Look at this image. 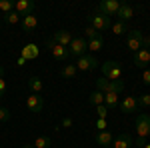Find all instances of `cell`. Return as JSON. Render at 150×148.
<instances>
[{"instance_id":"8d00e7d4","label":"cell","mask_w":150,"mask_h":148,"mask_svg":"<svg viewBox=\"0 0 150 148\" xmlns=\"http://www.w3.org/2000/svg\"><path fill=\"white\" fill-rule=\"evenodd\" d=\"M70 126H72V120H70V118H64V120L60 122V128H70Z\"/></svg>"},{"instance_id":"4316f807","label":"cell","mask_w":150,"mask_h":148,"mask_svg":"<svg viewBox=\"0 0 150 148\" xmlns=\"http://www.w3.org/2000/svg\"><path fill=\"white\" fill-rule=\"evenodd\" d=\"M112 32H114V34H124V32H128V24L126 22H120V20H118V22H114L112 24Z\"/></svg>"},{"instance_id":"8992f818","label":"cell","mask_w":150,"mask_h":148,"mask_svg":"<svg viewBox=\"0 0 150 148\" xmlns=\"http://www.w3.org/2000/svg\"><path fill=\"white\" fill-rule=\"evenodd\" d=\"M46 48H50V52H52V56L56 58L58 62H64L66 58L70 56V52H68V48L66 46H60V44H56L52 38H48L46 40Z\"/></svg>"},{"instance_id":"6da1fadb","label":"cell","mask_w":150,"mask_h":148,"mask_svg":"<svg viewBox=\"0 0 150 148\" xmlns=\"http://www.w3.org/2000/svg\"><path fill=\"white\" fill-rule=\"evenodd\" d=\"M96 90L104 92V94H108V92L120 94V92L124 90V82H122V80H106L102 76V78L96 80Z\"/></svg>"},{"instance_id":"5bb4252c","label":"cell","mask_w":150,"mask_h":148,"mask_svg":"<svg viewBox=\"0 0 150 148\" xmlns=\"http://www.w3.org/2000/svg\"><path fill=\"white\" fill-rule=\"evenodd\" d=\"M72 38H74V36H72V32H70V30H58V32H54V36H52V40H54L56 44L66 46V48L70 46Z\"/></svg>"},{"instance_id":"ab89813d","label":"cell","mask_w":150,"mask_h":148,"mask_svg":"<svg viewBox=\"0 0 150 148\" xmlns=\"http://www.w3.org/2000/svg\"><path fill=\"white\" fill-rule=\"evenodd\" d=\"M144 148H150V142H146V146H144Z\"/></svg>"},{"instance_id":"d6986e66","label":"cell","mask_w":150,"mask_h":148,"mask_svg":"<svg viewBox=\"0 0 150 148\" xmlns=\"http://www.w3.org/2000/svg\"><path fill=\"white\" fill-rule=\"evenodd\" d=\"M114 142V138H112V134L108 132V130H102V132H96V144L100 148H104V146H110Z\"/></svg>"},{"instance_id":"603a6c76","label":"cell","mask_w":150,"mask_h":148,"mask_svg":"<svg viewBox=\"0 0 150 148\" xmlns=\"http://www.w3.org/2000/svg\"><path fill=\"white\" fill-rule=\"evenodd\" d=\"M104 46V38L100 34L96 36V38H92V40H88V50L90 52H98V50H102Z\"/></svg>"},{"instance_id":"f1b7e54d","label":"cell","mask_w":150,"mask_h":148,"mask_svg":"<svg viewBox=\"0 0 150 148\" xmlns=\"http://www.w3.org/2000/svg\"><path fill=\"white\" fill-rule=\"evenodd\" d=\"M98 34H100V32H96L92 26H86V28H84V38H86V40H92V38H96Z\"/></svg>"},{"instance_id":"277c9868","label":"cell","mask_w":150,"mask_h":148,"mask_svg":"<svg viewBox=\"0 0 150 148\" xmlns=\"http://www.w3.org/2000/svg\"><path fill=\"white\" fill-rule=\"evenodd\" d=\"M136 134L140 138H148L150 136V116L146 112H140L136 116Z\"/></svg>"},{"instance_id":"9c48e42d","label":"cell","mask_w":150,"mask_h":148,"mask_svg":"<svg viewBox=\"0 0 150 148\" xmlns=\"http://www.w3.org/2000/svg\"><path fill=\"white\" fill-rule=\"evenodd\" d=\"M96 66H98V60L92 54H84L76 62V70H80V72H92V70H96Z\"/></svg>"},{"instance_id":"8fae6325","label":"cell","mask_w":150,"mask_h":148,"mask_svg":"<svg viewBox=\"0 0 150 148\" xmlns=\"http://www.w3.org/2000/svg\"><path fill=\"white\" fill-rule=\"evenodd\" d=\"M34 8H36V4L32 2V0H16V4H14V10L18 12L20 16L34 14Z\"/></svg>"},{"instance_id":"3957f363","label":"cell","mask_w":150,"mask_h":148,"mask_svg":"<svg viewBox=\"0 0 150 148\" xmlns=\"http://www.w3.org/2000/svg\"><path fill=\"white\" fill-rule=\"evenodd\" d=\"M86 50H88V40H86L84 36H74V38H72V42H70V46H68L70 56L80 58V56L86 54Z\"/></svg>"},{"instance_id":"cb8c5ba5","label":"cell","mask_w":150,"mask_h":148,"mask_svg":"<svg viewBox=\"0 0 150 148\" xmlns=\"http://www.w3.org/2000/svg\"><path fill=\"white\" fill-rule=\"evenodd\" d=\"M88 102L92 104V106H100V104H104V92L94 90L92 94L88 96Z\"/></svg>"},{"instance_id":"1f68e13d","label":"cell","mask_w":150,"mask_h":148,"mask_svg":"<svg viewBox=\"0 0 150 148\" xmlns=\"http://www.w3.org/2000/svg\"><path fill=\"white\" fill-rule=\"evenodd\" d=\"M96 114H98V118H108L110 110H108L104 104H100V106H96Z\"/></svg>"},{"instance_id":"52a82bcc","label":"cell","mask_w":150,"mask_h":148,"mask_svg":"<svg viewBox=\"0 0 150 148\" xmlns=\"http://www.w3.org/2000/svg\"><path fill=\"white\" fill-rule=\"evenodd\" d=\"M142 40H144V34L140 30H128V40H126V46L130 52H138L142 50Z\"/></svg>"},{"instance_id":"2e32d148","label":"cell","mask_w":150,"mask_h":148,"mask_svg":"<svg viewBox=\"0 0 150 148\" xmlns=\"http://www.w3.org/2000/svg\"><path fill=\"white\" fill-rule=\"evenodd\" d=\"M116 16H118L120 22H128V20H132V16H134V8H132L130 4H126V2H122L120 8H118V12H116Z\"/></svg>"},{"instance_id":"f35d334b","label":"cell","mask_w":150,"mask_h":148,"mask_svg":"<svg viewBox=\"0 0 150 148\" xmlns=\"http://www.w3.org/2000/svg\"><path fill=\"white\" fill-rule=\"evenodd\" d=\"M0 76H4V66H0Z\"/></svg>"},{"instance_id":"7c38bea8","label":"cell","mask_w":150,"mask_h":148,"mask_svg":"<svg viewBox=\"0 0 150 148\" xmlns=\"http://www.w3.org/2000/svg\"><path fill=\"white\" fill-rule=\"evenodd\" d=\"M26 108H28L30 112H40V110L44 108V98H42L40 94H30V96L26 98Z\"/></svg>"},{"instance_id":"d4e9b609","label":"cell","mask_w":150,"mask_h":148,"mask_svg":"<svg viewBox=\"0 0 150 148\" xmlns=\"http://www.w3.org/2000/svg\"><path fill=\"white\" fill-rule=\"evenodd\" d=\"M50 146H52V140L46 134H42V136H38L34 140V148H50Z\"/></svg>"},{"instance_id":"ba28073f","label":"cell","mask_w":150,"mask_h":148,"mask_svg":"<svg viewBox=\"0 0 150 148\" xmlns=\"http://www.w3.org/2000/svg\"><path fill=\"white\" fill-rule=\"evenodd\" d=\"M90 26H92L96 32H102V30H110L112 28V20L108 18V16H104V14H94L92 18H90Z\"/></svg>"},{"instance_id":"e0dca14e","label":"cell","mask_w":150,"mask_h":148,"mask_svg":"<svg viewBox=\"0 0 150 148\" xmlns=\"http://www.w3.org/2000/svg\"><path fill=\"white\" fill-rule=\"evenodd\" d=\"M20 24H22L24 32H32V30H36V26H38V18H36L34 14H28V16H22Z\"/></svg>"},{"instance_id":"7402d4cb","label":"cell","mask_w":150,"mask_h":148,"mask_svg":"<svg viewBox=\"0 0 150 148\" xmlns=\"http://www.w3.org/2000/svg\"><path fill=\"white\" fill-rule=\"evenodd\" d=\"M76 74H78V70H76V64H64V68L60 70V76H62V78H66V80L74 78Z\"/></svg>"},{"instance_id":"9a60e30c","label":"cell","mask_w":150,"mask_h":148,"mask_svg":"<svg viewBox=\"0 0 150 148\" xmlns=\"http://www.w3.org/2000/svg\"><path fill=\"white\" fill-rule=\"evenodd\" d=\"M132 144H134L132 136H130L128 132H120V134L114 138V142H112V148H130Z\"/></svg>"},{"instance_id":"e575fe53","label":"cell","mask_w":150,"mask_h":148,"mask_svg":"<svg viewBox=\"0 0 150 148\" xmlns=\"http://www.w3.org/2000/svg\"><path fill=\"white\" fill-rule=\"evenodd\" d=\"M4 94H6V80L0 76V98H2Z\"/></svg>"},{"instance_id":"836d02e7","label":"cell","mask_w":150,"mask_h":148,"mask_svg":"<svg viewBox=\"0 0 150 148\" xmlns=\"http://www.w3.org/2000/svg\"><path fill=\"white\" fill-rule=\"evenodd\" d=\"M142 82L146 86H150V68H144V72H142Z\"/></svg>"},{"instance_id":"b9f144b4","label":"cell","mask_w":150,"mask_h":148,"mask_svg":"<svg viewBox=\"0 0 150 148\" xmlns=\"http://www.w3.org/2000/svg\"><path fill=\"white\" fill-rule=\"evenodd\" d=\"M104 148H112V146H104Z\"/></svg>"},{"instance_id":"484cf974","label":"cell","mask_w":150,"mask_h":148,"mask_svg":"<svg viewBox=\"0 0 150 148\" xmlns=\"http://www.w3.org/2000/svg\"><path fill=\"white\" fill-rule=\"evenodd\" d=\"M20 20H22V16H20L16 10H12V12H8V14H4V22H6V24H18Z\"/></svg>"},{"instance_id":"4dcf8cb0","label":"cell","mask_w":150,"mask_h":148,"mask_svg":"<svg viewBox=\"0 0 150 148\" xmlns=\"http://www.w3.org/2000/svg\"><path fill=\"white\" fill-rule=\"evenodd\" d=\"M138 100V108H144V106H150V94H142L136 98Z\"/></svg>"},{"instance_id":"60d3db41","label":"cell","mask_w":150,"mask_h":148,"mask_svg":"<svg viewBox=\"0 0 150 148\" xmlns=\"http://www.w3.org/2000/svg\"><path fill=\"white\" fill-rule=\"evenodd\" d=\"M146 50H148V52H150V46H148V48H146Z\"/></svg>"},{"instance_id":"d6a6232c","label":"cell","mask_w":150,"mask_h":148,"mask_svg":"<svg viewBox=\"0 0 150 148\" xmlns=\"http://www.w3.org/2000/svg\"><path fill=\"white\" fill-rule=\"evenodd\" d=\"M96 128H98V132H102L108 128V120L106 118H96Z\"/></svg>"},{"instance_id":"44dd1931","label":"cell","mask_w":150,"mask_h":148,"mask_svg":"<svg viewBox=\"0 0 150 148\" xmlns=\"http://www.w3.org/2000/svg\"><path fill=\"white\" fill-rule=\"evenodd\" d=\"M118 94H114V92H108V94H104V106L108 108V110H112V108H116L118 106Z\"/></svg>"},{"instance_id":"5b68a950","label":"cell","mask_w":150,"mask_h":148,"mask_svg":"<svg viewBox=\"0 0 150 148\" xmlns=\"http://www.w3.org/2000/svg\"><path fill=\"white\" fill-rule=\"evenodd\" d=\"M120 0H102L100 4H98V14H104V16H116V12H118V8H120Z\"/></svg>"},{"instance_id":"4fadbf2b","label":"cell","mask_w":150,"mask_h":148,"mask_svg":"<svg viewBox=\"0 0 150 148\" xmlns=\"http://www.w3.org/2000/svg\"><path fill=\"white\" fill-rule=\"evenodd\" d=\"M132 64L136 66V68H144L146 64H150V52L146 48H142L138 52H134V56H132Z\"/></svg>"},{"instance_id":"7a4b0ae2","label":"cell","mask_w":150,"mask_h":148,"mask_svg":"<svg viewBox=\"0 0 150 148\" xmlns=\"http://www.w3.org/2000/svg\"><path fill=\"white\" fill-rule=\"evenodd\" d=\"M102 74H104L106 80H120L122 74H124V70H122V64H120V62L108 60V62L102 64Z\"/></svg>"},{"instance_id":"83f0119b","label":"cell","mask_w":150,"mask_h":148,"mask_svg":"<svg viewBox=\"0 0 150 148\" xmlns=\"http://www.w3.org/2000/svg\"><path fill=\"white\" fill-rule=\"evenodd\" d=\"M14 0H0V12H4V14H8V12L14 10Z\"/></svg>"},{"instance_id":"ac0fdd59","label":"cell","mask_w":150,"mask_h":148,"mask_svg":"<svg viewBox=\"0 0 150 148\" xmlns=\"http://www.w3.org/2000/svg\"><path fill=\"white\" fill-rule=\"evenodd\" d=\"M38 54H40V50H38L36 44H26L22 50H20V56H22L24 60H34V58H38Z\"/></svg>"},{"instance_id":"ffe728a7","label":"cell","mask_w":150,"mask_h":148,"mask_svg":"<svg viewBox=\"0 0 150 148\" xmlns=\"http://www.w3.org/2000/svg\"><path fill=\"white\" fill-rule=\"evenodd\" d=\"M28 88H30V94H40L42 88H44V84H42V80L38 76H30L28 78Z\"/></svg>"},{"instance_id":"74e56055","label":"cell","mask_w":150,"mask_h":148,"mask_svg":"<svg viewBox=\"0 0 150 148\" xmlns=\"http://www.w3.org/2000/svg\"><path fill=\"white\" fill-rule=\"evenodd\" d=\"M22 148H34V144H22Z\"/></svg>"},{"instance_id":"d590c367","label":"cell","mask_w":150,"mask_h":148,"mask_svg":"<svg viewBox=\"0 0 150 148\" xmlns=\"http://www.w3.org/2000/svg\"><path fill=\"white\" fill-rule=\"evenodd\" d=\"M134 146H138V148H144L146 146V138H136V140H134Z\"/></svg>"},{"instance_id":"f546056e","label":"cell","mask_w":150,"mask_h":148,"mask_svg":"<svg viewBox=\"0 0 150 148\" xmlns=\"http://www.w3.org/2000/svg\"><path fill=\"white\" fill-rule=\"evenodd\" d=\"M12 118V114L8 108H4V106H0V122H8Z\"/></svg>"},{"instance_id":"30bf717a","label":"cell","mask_w":150,"mask_h":148,"mask_svg":"<svg viewBox=\"0 0 150 148\" xmlns=\"http://www.w3.org/2000/svg\"><path fill=\"white\" fill-rule=\"evenodd\" d=\"M118 108H120V112H124V114L138 112V100H136V96H124L118 102Z\"/></svg>"}]
</instances>
